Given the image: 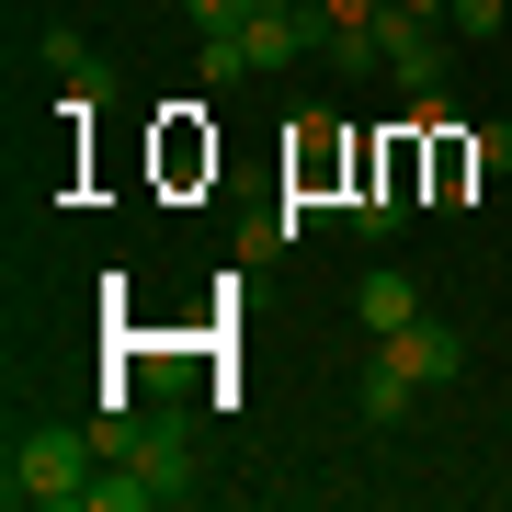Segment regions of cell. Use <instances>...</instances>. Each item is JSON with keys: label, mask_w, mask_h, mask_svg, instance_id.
<instances>
[{"label": "cell", "mask_w": 512, "mask_h": 512, "mask_svg": "<svg viewBox=\"0 0 512 512\" xmlns=\"http://www.w3.org/2000/svg\"><path fill=\"white\" fill-rule=\"evenodd\" d=\"M92 444L57 433V421H35V433H12V501H92Z\"/></svg>", "instance_id": "1"}, {"label": "cell", "mask_w": 512, "mask_h": 512, "mask_svg": "<svg viewBox=\"0 0 512 512\" xmlns=\"http://www.w3.org/2000/svg\"><path fill=\"white\" fill-rule=\"evenodd\" d=\"M444 69H456V35H444V23H421V12H399V0H387V80H399L410 103H433V92H444Z\"/></svg>", "instance_id": "2"}, {"label": "cell", "mask_w": 512, "mask_h": 512, "mask_svg": "<svg viewBox=\"0 0 512 512\" xmlns=\"http://www.w3.org/2000/svg\"><path fill=\"white\" fill-rule=\"evenodd\" d=\"M239 46H251V69H296V57L330 46V23H319V0H251Z\"/></svg>", "instance_id": "3"}, {"label": "cell", "mask_w": 512, "mask_h": 512, "mask_svg": "<svg viewBox=\"0 0 512 512\" xmlns=\"http://www.w3.org/2000/svg\"><path fill=\"white\" fill-rule=\"evenodd\" d=\"M376 353H387L410 387H456V376H467V330H456V319H433V308H421L410 330H387Z\"/></svg>", "instance_id": "4"}, {"label": "cell", "mask_w": 512, "mask_h": 512, "mask_svg": "<svg viewBox=\"0 0 512 512\" xmlns=\"http://www.w3.org/2000/svg\"><path fill=\"white\" fill-rule=\"evenodd\" d=\"M353 319H365V330H376V342H387V330H410V319H421V285L399 274V262H376V274H365V285H353Z\"/></svg>", "instance_id": "5"}, {"label": "cell", "mask_w": 512, "mask_h": 512, "mask_svg": "<svg viewBox=\"0 0 512 512\" xmlns=\"http://www.w3.org/2000/svg\"><path fill=\"white\" fill-rule=\"evenodd\" d=\"M330 69H342V80H365V69H387V23H330Z\"/></svg>", "instance_id": "6"}, {"label": "cell", "mask_w": 512, "mask_h": 512, "mask_svg": "<svg viewBox=\"0 0 512 512\" xmlns=\"http://www.w3.org/2000/svg\"><path fill=\"white\" fill-rule=\"evenodd\" d=\"M342 217L365 228V239H399V228H410V183H399V171H387V183H376V194H353Z\"/></svg>", "instance_id": "7"}, {"label": "cell", "mask_w": 512, "mask_h": 512, "mask_svg": "<svg viewBox=\"0 0 512 512\" xmlns=\"http://www.w3.org/2000/svg\"><path fill=\"white\" fill-rule=\"evenodd\" d=\"M410 399H421V387H410V376H399V365L376 353V365H365V421L387 433V421H410Z\"/></svg>", "instance_id": "8"}, {"label": "cell", "mask_w": 512, "mask_h": 512, "mask_svg": "<svg viewBox=\"0 0 512 512\" xmlns=\"http://www.w3.org/2000/svg\"><path fill=\"white\" fill-rule=\"evenodd\" d=\"M444 35H456V46H490V35H512V0H444Z\"/></svg>", "instance_id": "9"}, {"label": "cell", "mask_w": 512, "mask_h": 512, "mask_svg": "<svg viewBox=\"0 0 512 512\" xmlns=\"http://www.w3.org/2000/svg\"><path fill=\"white\" fill-rule=\"evenodd\" d=\"M194 46H205V80H262V69H251V46H239V35H194Z\"/></svg>", "instance_id": "10"}, {"label": "cell", "mask_w": 512, "mask_h": 512, "mask_svg": "<svg viewBox=\"0 0 512 512\" xmlns=\"http://www.w3.org/2000/svg\"><path fill=\"white\" fill-rule=\"evenodd\" d=\"M183 23H194V35H239V23H251V0H183Z\"/></svg>", "instance_id": "11"}, {"label": "cell", "mask_w": 512, "mask_h": 512, "mask_svg": "<svg viewBox=\"0 0 512 512\" xmlns=\"http://www.w3.org/2000/svg\"><path fill=\"white\" fill-rule=\"evenodd\" d=\"M467 160L478 171H512V126H467Z\"/></svg>", "instance_id": "12"}, {"label": "cell", "mask_w": 512, "mask_h": 512, "mask_svg": "<svg viewBox=\"0 0 512 512\" xmlns=\"http://www.w3.org/2000/svg\"><path fill=\"white\" fill-rule=\"evenodd\" d=\"M319 23H387V0H319Z\"/></svg>", "instance_id": "13"}, {"label": "cell", "mask_w": 512, "mask_h": 512, "mask_svg": "<svg viewBox=\"0 0 512 512\" xmlns=\"http://www.w3.org/2000/svg\"><path fill=\"white\" fill-rule=\"evenodd\" d=\"M399 12H421V23H444V0H399Z\"/></svg>", "instance_id": "14"}]
</instances>
